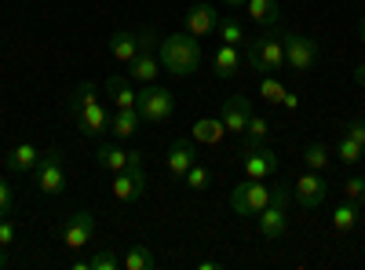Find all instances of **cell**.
<instances>
[{
	"instance_id": "41",
	"label": "cell",
	"mask_w": 365,
	"mask_h": 270,
	"mask_svg": "<svg viewBox=\"0 0 365 270\" xmlns=\"http://www.w3.org/2000/svg\"><path fill=\"white\" fill-rule=\"evenodd\" d=\"M223 4H227V8H237V11H241V8L249 4V0H223Z\"/></svg>"
},
{
	"instance_id": "9",
	"label": "cell",
	"mask_w": 365,
	"mask_h": 270,
	"mask_svg": "<svg viewBox=\"0 0 365 270\" xmlns=\"http://www.w3.org/2000/svg\"><path fill=\"white\" fill-rule=\"evenodd\" d=\"M34 175H37V190H41V194H48V197L63 194V190H66V165H63V154H58V150H48V154H41Z\"/></svg>"
},
{
	"instance_id": "27",
	"label": "cell",
	"mask_w": 365,
	"mask_h": 270,
	"mask_svg": "<svg viewBox=\"0 0 365 270\" xmlns=\"http://www.w3.org/2000/svg\"><path fill=\"white\" fill-rule=\"evenodd\" d=\"M216 33H220V41L223 44H245V29H241V19L237 15H220V29H216Z\"/></svg>"
},
{
	"instance_id": "36",
	"label": "cell",
	"mask_w": 365,
	"mask_h": 270,
	"mask_svg": "<svg viewBox=\"0 0 365 270\" xmlns=\"http://www.w3.org/2000/svg\"><path fill=\"white\" fill-rule=\"evenodd\" d=\"M8 245H15V227L0 216V249H8Z\"/></svg>"
},
{
	"instance_id": "37",
	"label": "cell",
	"mask_w": 365,
	"mask_h": 270,
	"mask_svg": "<svg viewBox=\"0 0 365 270\" xmlns=\"http://www.w3.org/2000/svg\"><path fill=\"white\" fill-rule=\"evenodd\" d=\"M347 135H351L354 142H361V146H365V117H354V121L347 125Z\"/></svg>"
},
{
	"instance_id": "18",
	"label": "cell",
	"mask_w": 365,
	"mask_h": 270,
	"mask_svg": "<svg viewBox=\"0 0 365 270\" xmlns=\"http://www.w3.org/2000/svg\"><path fill=\"white\" fill-rule=\"evenodd\" d=\"M139 125H143L139 110H113V113H110V135H113L117 142L135 139V135H139Z\"/></svg>"
},
{
	"instance_id": "43",
	"label": "cell",
	"mask_w": 365,
	"mask_h": 270,
	"mask_svg": "<svg viewBox=\"0 0 365 270\" xmlns=\"http://www.w3.org/2000/svg\"><path fill=\"white\" fill-rule=\"evenodd\" d=\"M0 266H4V256H0Z\"/></svg>"
},
{
	"instance_id": "16",
	"label": "cell",
	"mask_w": 365,
	"mask_h": 270,
	"mask_svg": "<svg viewBox=\"0 0 365 270\" xmlns=\"http://www.w3.org/2000/svg\"><path fill=\"white\" fill-rule=\"evenodd\" d=\"M96 165L117 175V172H125L132 165H143V154H139V150H120V146L103 142V146H96Z\"/></svg>"
},
{
	"instance_id": "7",
	"label": "cell",
	"mask_w": 365,
	"mask_h": 270,
	"mask_svg": "<svg viewBox=\"0 0 365 270\" xmlns=\"http://www.w3.org/2000/svg\"><path fill=\"white\" fill-rule=\"evenodd\" d=\"M267 201H270L267 179H245V183H237V187L230 190V208H234L237 216H249V219H256V216L263 212Z\"/></svg>"
},
{
	"instance_id": "1",
	"label": "cell",
	"mask_w": 365,
	"mask_h": 270,
	"mask_svg": "<svg viewBox=\"0 0 365 270\" xmlns=\"http://www.w3.org/2000/svg\"><path fill=\"white\" fill-rule=\"evenodd\" d=\"M70 113H73L77 128H81L88 139H99V135L110 132V113L103 110L99 92H96V84H91V81L77 84V92L70 95Z\"/></svg>"
},
{
	"instance_id": "17",
	"label": "cell",
	"mask_w": 365,
	"mask_h": 270,
	"mask_svg": "<svg viewBox=\"0 0 365 270\" xmlns=\"http://www.w3.org/2000/svg\"><path fill=\"white\" fill-rule=\"evenodd\" d=\"M165 165H168V175L175 179V183H182V175H187V172L197 165L194 139H175V142L168 146V157H165Z\"/></svg>"
},
{
	"instance_id": "11",
	"label": "cell",
	"mask_w": 365,
	"mask_h": 270,
	"mask_svg": "<svg viewBox=\"0 0 365 270\" xmlns=\"http://www.w3.org/2000/svg\"><path fill=\"white\" fill-rule=\"evenodd\" d=\"M325 194H329V183H325V172H303L296 183H292V201H299V208H307V212H314V208L325 204Z\"/></svg>"
},
{
	"instance_id": "6",
	"label": "cell",
	"mask_w": 365,
	"mask_h": 270,
	"mask_svg": "<svg viewBox=\"0 0 365 270\" xmlns=\"http://www.w3.org/2000/svg\"><path fill=\"white\" fill-rule=\"evenodd\" d=\"M135 110H139V117H143V125H165V121H172L175 95L168 92V88H161V84H143Z\"/></svg>"
},
{
	"instance_id": "42",
	"label": "cell",
	"mask_w": 365,
	"mask_h": 270,
	"mask_svg": "<svg viewBox=\"0 0 365 270\" xmlns=\"http://www.w3.org/2000/svg\"><path fill=\"white\" fill-rule=\"evenodd\" d=\"M358 33H361V41H365V15H361V29H358Z\"/></svg>"
},
{
	"instance_id": "30",
	"label": "cell",
	"mask_w": 365,
	"mask_h": 270,
	"mask_svg": "<svg viewBox=\"0 0 365 270\" xmlns=\"http://www.w3.org/2000/svg\"><path fill=\"white\" fill-rule=\"evenodd\" d=\"M267 135H270V121H267V117H259V113H252V117H249L245 135H241V142L256 146V142H267Z\"/></svg>"
},
{
	"instance_id": "38",
	"label": "cell",
	"mask_w": 365,
	"mask_h": 270,
	"mask_svg": "<svg viewBox=\"0 0 365 270\" xmlns=\"http://www.w3.org/2000/svg\"><path fill=\"white\" fill-rule=\"evenodd\" d=\"M282 106H285V110H299V95H296V92H289V88H285V95H282Z\"/></svg>"
},
{
	"instance_id": "40",
	"label": "cell",
	"mask_w": 365,
	"mask_h": 270,
	"mask_svg": "<svg viewBox=\"0 0 365 270\" xmlns=\"http://www.w3.org/2000/svg\"><path fill=\"white\" fill-rule=\"evenodd\" d=\"M354 84H361V88H365V63L354 70Z\"/></svg>"
},
{
	"instance_id": "26",
	"label": "cell",
	"mask_w": 365,
	"mask_h": 270,
	"mask_svg": "<svg viewBox=\"0 0 365 270\" xmlns=\"http://www.w3.org/2000/svg\"><path fill=\"white\" fill-rule=\"evenodd\" d=\"M120 266L125 270H154V252L146 245H132L125 256H120Z\"/></svg>"
},
{
	"instance_id": "13",
	"label": "cell",
	"mask_w": 365,
	"mask_h": 270,
	"mask_svg": "<svg viewBox=\"0 0 365 270\" xmlns=\"http://www.w3.org/2000/svg\"><path fill=\"white\" fill-rule=\"evenodd\" d=\"M91 242H96V216L91 212H73L63 227V245L70 252H84Z\"/></svg>"
},
{
	"instance_id": "25",
	"label": "cell",
	"mask_w": 365,
	"mask_h": 270,
	"mask_svg": "<svg viewBox=\"0 0 365 270\" xmlns=\"http://www.w3.org/2000/svg\"><path fill=\"white\" fill-rule=\"evenodd\" d=\"M354 227H358V204L344 201V204L332 208V230H336V234H351Z\"/></svg>"
},
{
	"instance_id": "44",
	"label": "cell",
	"mask_w": 365,
	"mask_h": 270,
	"mask_svg": "<svg viewBox=\"0 0 365 270\" xmlns=\"http://www.w3.org/2000/svg\"><path fill=\"white\" fill-rule=\"evenodd\" d=\"M361 161H365V157H361Z\"/></svg>"
},
{
	"instance_id": "2",
	"label": "cell",
	"mask_w": 365,
	"mask_h": 270,
	"mask_svg": "<svg viewBox=\"0 0 365 270\" xmlns=\"http://www.w3.org/2000/svg\"><path fill=\"white\" fill-rule=\"evenodd\" d=\"M158 58H161V70H168L175 77H190L201 66V44L190 33H172V37H161Z\"/></svg>"
},
{
	"instance_id": "39",
	"label": "cell",
	"mask_w": 365,
	"mask_h": 270,
	"mask_svg": "<svg viewBox=\"0 0 365 270\" xmlns=\"http://www.w3.org/2000/svg\"><path fill=\"white\" fill-rule=\"evenodd\" d=\"M197 266H201V270H220V266H223V263H220V259H201V263H197Z\"/></svg>"
},
{
	"instance_id": "33",
	"label": "cell",
	"mask_w": 365,
	"mask_h": 270,
	"mask_svg": "<svg viewBox=\"0 0 365 270\" xmlns=\"http://www.w3.org/2000/svg\"><path fill=\"white\" fill-rule=\"evenodd\" d=\"M344 201H351V204H365V179L361 175H351L347 183H344Z\"/></svg>"
},
{
	"instance_id": "29",
	"label": "cell",
	"mask_w": 365,
	"mask_h": 270,
	"mask_svg": "<svg viewBox=\"0 0 365 270\" xmlns=\"http://www.w3.org/2000/svg\"><path fill=\"white\" fill-rule=\"evenodd\" d=\"M336 157H340V165H347V168H351V165H358V161L365 157V146H361V142H354L351 135H344V139L336 142Z\"/></svg>"
},
{
	"instance_id": "31",
	"label": "cell",
	"mask_w": 365,
	"mask_h": 270,
	"mask_svg": "<svg viewBox=\"0 0 365 270\" xmlns=\"http://www.w3.org/2000/svg\"><path fill=\"white\" fill-rule=\"evenodd\" d=\"M259 95L270 103V106H282V95H285V84L274 77V73H263L259 77Z\"/></svg>"
},
{
	"instance_id": "8",
	"label": "cell",
	"mask_w": 365,
	"mask_h": 270,
	"mask_svg": "<svg viewBox=\"0 0 365 270\" xmlns=\"http://www.w3.org/2000/svg\"><path fill=\"white\" fill-rule=\"evenodd\" d=\"M285 44V66L292 73H311L314 63H318V41L307 37V33H285L282 37Z\"/></svg>"
},
{
	"instance_id": "19",
	"label": "cell",
	"mask_w": 365,
	"mask_h": 270,
	"mask_svg": "<svg viewBox=\"0 0 365 270\" xmlns=\"http://www.w3.org/2000/svg\"><path fill=\"white\" fill-rule=\"evenodd\" d=\"M190 139H194V142H205V146H220V142L227 139V125H223V117H201V121H194Z\"/></svg>"
},
{
	"instance_id": "10",
	"label": "cell",
	"mask_w": 365,
	"mask_h": 270,
	"mask_svg": "<svg viewBox=\"0 0 365 270\" xmlns=\"http://www.w3.org/2000/svg\"><path fill=\"white\" fill-rule=\"evenodd\" d=\"M241 172H245V179H270L278 172V154L267 142H241Z\"/></svg>"
},
{
	"instance_id": "28",
	"label": "cell",
	"mask_w": 365,
	"mask_h": 270,
	"mask_svg": "<svg viewBox=\"0 0 365 270\" xmlns=\"http://www.w3.org/2000/svg\"><path fill=\"white\" fill-rule=\"evenodd\" d=\"M303 165H307L311 172H329V146L325 142H311L307 150H303Z\"/></svg>"
},
{
	"instance_id": "4",
	"label": "cell",
	"mask_w": 365,
	"mask_h": 270,
	"mask_svg": "<svg viewBox=\"0 0 365 270\" xmlns=\"http://www.w3.org/2000/svg\"><path fill=\"white\" fill-rule=\"evenodd\" d=\"M245 63H249V70L259 73V77L282 70V66H285V44H282V37H274L270 29H267L263 37L245 41Z\"/></svg>"
},
{
	"instance_id": "32",
	"label": "cell",
	"mask_w": 365,
	"mask_h": 270,
	"mask_svg": "<svg viewBox=\"0 0 365 270\" xmlns=\"http://www.w3.org/2000/svg\"><path fill=\"white\" fill-rule=\"evenodd\" d=\"M182 187H190V190H197V194H201V190H208V187H212V172L197 161L187 175H182Z\"/></svg>"
},
{
	"instance_id": "3",
	"label": "cell",
	"mask_w": 365,
	"mask_h": 270,
	"mask_svg": "<svg viewBox=\"0 0 365 270\" xmlns=\"http://www.w3.org/2000/svg\"><path fill=\"white\" fill-rule=\"evenodd\" d=\"M289 201H292V183L270 187V201L256 216V230L267 237V242H282L285 237V230H289Z\"/></svg>"
},
{
	"instance_id": "15",
	"label": "cell",
	"mask_w": 365,
	"mask_h": 270,
	"mask_svg": "<svg viewBox=\"0 0 365 270\" xmlns=\"http://www.w3.org/2000/svg\"><path fill=\"white\" fill-rule=\"evenodd\" d=\"M252 113H256V110H252V99H249V95H230V99L223 103V110H220V117H223V125H227L230 135H245Z\"/></svg>"
},
{
	"instance_id": "35",
	"label": "cell",
	"mask_w": 365,
	"mask_h": 270,
	"mask_svg": "<svg viewBox=\"0 0 365 270\" xmlns=\"http://www.w3.org/2000/svg\"><path fill=\"white\" fill-rule=\"evenodd\" d=\"M11 204H15V197H11V187L0 179V216H8L11 212Z\"/></svg>"
},
{
	"instance_id": "22",
	"label": "cell",
	"mask_w": 365,
	"mask_h": 270,
	"mask_svg": "<svg viewBox=\"0 0 365 270\" xmlns=\"http://www.w3.org/2000/svg\"><path fill=\"white\" fill-rule=\"evenodd\" d=\"M245 11H249V19H252L256 26H263V29H274V26L282 22V8H278V0H249Z\"/></svg>"
},
{
	"instance_id": "20",
	"label": "cell",
	"mask_w": 365,
	"mask_h": 270,
	"mask_svg": "<svg viewBox=\"0 0 365 270\" xmlns=\"http://www.w3.org/2000/svg\"><path fill=\"white\" fill-rule=\"evenodd\" d=\"M106 92L113 99L117 110H135L139 106V92L132 88V77H110L106 81Z\"/></svg>"
},
{
	"instance_id": "23",
	"label": "cell",
	"mask_w": 365,
	"mask_h": 270,
	"mask_svg": "<svg viewBox=\"0 0 365 270\" xmlns=\"http://www.w3.org/2000/svg\"><path fill=\"white\" fill-rule=\"evenodd\" d=\"M212 70H216V77H237L241 73V55H237V48L234 44H220L216 48V55H212Z\"/></svg>"
},
{
	"instance_id": "34",
	"label": "cell",
	"mask_w": 365,
	"mask_h": 270,
	"mask_svg": "<svg viewBox=\"0 0 365 270\" xmlns=\"http://www.w3.org/2000/svg\"><path fill=\"white\" fill-rule=\"evenodd\" d=\"M88 266H91V270H117V266H120V256L106 249V252H96V256H91Z\"/></svg>"
},
{
	"instance_id": "12",
	"label": "cell",
	"mask_w": 365,
	"mask_h": 270,
	"mask_svg": "<svg viewBox=\"0 0 365 270\" xmlns=\"http://www.w3.org/2000/svg\"><path fill=\"white\" fill-rule=\"evenodd\" d=\"M110 194H113L120 204L143 201V194H146V172H143V165H132V168H125V172H117L113 183H110Z\"/></svg>"
},
{
	"instance_id": "21",
	"label": "cell",
	"mask_w": 365,
	"mask_h": 270,
	"mask_svg": "<svg viewBox=\"0 0 365 270\" xmlns=\"http://www.w3.org/2000/svg\"><path fill=\"white\" fill-rule=\"evenodd\" d=\"M106 48H110V55L117 58V63H132V58L139 55V33H128V29H117V33L106 41Z\"/></svg>"
},
{
	"instance_id": "5",
	"label": "cell",
	"mask_w": 365,
	"mask_h": 270,
	"mask_svg": "<svg viewBox=\"0 0 365 270\" xmlns=\"http://www.w3.org/2000/svg\"><path fill=\"white\" fill-rule=\"evenodd\" d=\"M158 44H161L158 29H143V33H139V55L128 63V77H132L135 84H154V81H158V73H161Z\"/></svg>"
},
{
	"instance_id": "24",
	"label": "cell",
	"mask_w": 365,
	"mask_h": 270,
	"mask_svg": "<svg viewBox=\"0 0 365 270\" xmlns=\"http://www.w3.org/2000/svg\"><path fill=\"white\" fill-rule=\"evenodd\" d=\"M37 161H41L37 146H34V142H19L11 154H8V172L26 175V172H34V168H37Z\"/></svg>"
},
{
	"instance_id": "14",
	"label": "cell",
	"mask_w": 365,
	"mask_h": 270,
	"mask_svg": "<svg viewBox=\"0 0 365 270\" xmlns=\"http://www.w3.org/2000/svg\"><path fill=\"white\" fill-rule=\"evenodd\" d=\"M220 29V11L212 8V4H194L187 15H182V33H190V37H212Z\"/></svg>"
}]
</instances>
